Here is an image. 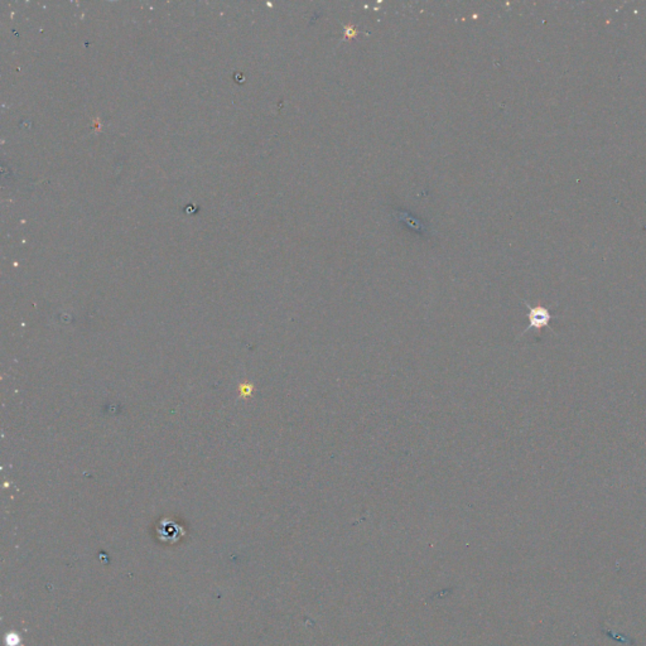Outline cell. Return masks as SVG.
<instances>
[{"label":"cell","mask_w":646,"mask_h":646,"mask_svg":"<svg viewBox=\"0 0 646 646\" xmlns=\"http://www.w3.org/2000/svg\"><path fill=\"white\" fill-rule=\"evenodd\" d=\"M525 306L529 308V312H528V318H529V326L528 328H525L522 334L519 335V337L524 336L527 332L530 331V329H536V331H540L541 328L544 327H548L549 328V323L552 321L553 316L552 313L549 312V309L545 307H531L528 302H525Z\"/></svg>","instance_id":"1"},{"label":"cell","mask_w":646,"mask_h":646,"mask_svg":"<svg viewBox=\"0 0 646 646\" xmlns=\"http://www.w3.org/2000/svg\"><path fill=\"white\" fill-rule=\"evenodd\" d=\"M345 29H346V33H347V35H346V37H348V38H351V37H353V35H355V34L357 33V32H355V31H353V29H352V28H351V27H347V26H345Z\"/></svg>","instance_id":"3"},{"label":"cell","mask_w":646,"mask_h":646,"mask_svg":"<svg viewBox=\"0 0 646 646\" xmlns=\"http://www.w3.org/2000/svg\"><path fill=\"white\" fill-rule=\"evenodd\" d=\"M163 528H164V530H163V534H164V535H163V536H170V538H171V536H172V538H174V536H178V535H177V534L179 533L178 525H173V528L170 529V524H168V525H164V527H163Z\"/></svg>","instance_id":"2"}]
</instances>
